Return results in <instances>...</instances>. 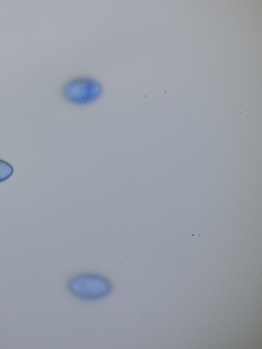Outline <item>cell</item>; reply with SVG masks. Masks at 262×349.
<instances>
[{
	"mask_svg": "<svg viewBox=\"0 0 262 349\" xmlns=\"http://www.w3.org/2000/svg\"><path fill=\"white\" fill-rule=\"evenodd\" d=\"M68 288L73 294L79 298L93 300L107 295L111 290L112 285L103 276L84 273L71 278L68 283Z\"/></svg>",
	"mask_w": 262,
	"mask_h": 349,
	"instance_id": "cell-1",
	"label": "cell"
},
{
	"mask_svg": "<svg viewBox=\"0 0 262 349\" xmlns=\"http://www.w3.org/2000/svg\"><path fill=\"white\" fill-rule=\"evenodd\" d=\"M99 85L90 79H78L68 84L64 94L69 100L75 102H89L95 99L99 94Z\"/></svg>",
	"mask_w": 262,
	"mask_h": 349,
	"instance_id": "cell-2",
	"label": "cell"
},
{
	"mask_svg": "<svg viewBox=\"0 0 262 349\" xmlns=\"http://www.w3.org/2000/svg\"><path fill=\"white\" fill-rule=\"evenodd\" d=\"M13 173V168L8 162L0 159V183L9 179Z\"/></svg>",
	"mask_w": 262,
	"mask_h": 349,
	"instance_id": "cell-3",
	"label": "cell"
}]
</instances>
